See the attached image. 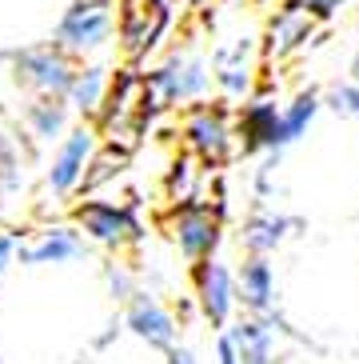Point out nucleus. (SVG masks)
I'll return each instance as SVG.
<instances>
[{
    "instance_id": "f257e3e1",
    "label": "nucleus",
    "mask_w": 359,
    "mask_h": 364,
    "mask_svg": "<svg viewBox=\"0 0 359 364\" xmlns=\"http://www.w3.org/2000/svg\"><path fill=\"white\" fill-rule=\"evenodd\" d=\"M211 73L200 56H172L160 68L144 73V117H156L160 108H176V105H196L208 97Z\"/></svg>"
},
{
    "instance_id": "f03ea898",
    "label": "nucleus",
    "mask_w": 359,
    "mask_h": 364,
    "mask_svg": "<svg viewBox=\"0 0 359 364\" xmlns=\"http://www.w3.org/2000/svg\"><path fill=\"white\" fill-rule=\"evenodd\" d=\"M160 228L168 232V240L176 245V252L188 264H196L204 257H216L223 245V213L204 200H192V196L172 204L164 213V220H160Z\"/></svg>"
},
{
    "instance_id": "7ed1b4c3",
    "label": "nucleus",
    "mask_w": 359,
    "mask_h": 364,
    "mask_svg": "<svg viewBox=\"0 0 359 364\" xmlns=\"http://www.w3.org/2000/svg\"><path fill=\"white\" fill-rule=\"evenodd\" d=\"M180 132L204 168H223L236 156V120L223 105H208V100L188 105L180 117Z\"/></svg>"
},
{
    "instance_id": "20e7f679",
    "label": "nucleus",
    "mask_w": 359,
    "mask_h": 364,
    "mask_svg": "<svg viewBox=\"0 0 359 364\" xmlns=\"http://www.w3.org/2000/svg\"><path fill=\"white\" fill-rule=\"evenodd\" d=\"M12 65V76H16V85L36 92V97H64L68 85H72L76 76V56L60 44H28V48H16L9 56Z\"/></svg>"
},
{
    "instance_id": "39448f33",
    "label": "nucleus",
    "mask_w": 359,
    "mask_h": 364,
    "mask_svg": "<svg viewBox=\"0 0 359 364\" xmlns=\"http://www.w3.org/2000/svg\"><path fill=\"white\" fill-rule=\"evenodd\" d=\"M116 33V4L112 0H72L56 24V44L80 60L100 48H108Z\"/></svg>"
},
{
    "instance_id": "423d86ee",
    "label": "nucleus",
    "mask_w": 359,
    "mask_h": 364,
    "mask_svg": "<svg viewBox=\"0 0 359 364\" xmlns=\"http://www.w3.org/2000/svg\"><path fill=\"white\" fill-rule=\"evenodd\" d=\"M72 225L84 232V240L108 248V252H124V248L144 240V225L128 204H112V200H80L72 208Z\"/></svg>"
},
{
    "instance_id": "0eeeda50",
    "label": "nucleus",
    "mask_w": 359,
    "mask_h": 364,
    "mask_svg": "<svg viewBox=\"0 0 359 364\" xmlns=\"http://www.w3.org/2000/svg\"><path fill=\"white\" fill-rule=\"evenodd\" d=\"M96 144H100V132L92 124H76L68 129L60 140H56V152H53V164L44 172V181H48V193L53 196H72L80 193V184H84V172L96 156Z\"/></svg>"
},
{
    "instance_id": "6e6552de",
    "label": "nucleus",
    "mask_w": 359,
    "mask_h": 364,
    "mask_svg": "<svg viewBox=\"0 0 359 364\" xmlns=\"http://www.w3.org/2000/svg\"><path fill=\"white\" fill-rule=\"evenodd\" d=\"M192 292H196V309L211 328H228L240 309L236 300V272L223 260L204 257L192 264Z\"/></svg>"
},
{
    "instance_id": "1a4fd4ad",
    "label": "nucleus",
    "mask_w": 359,
    "mask_h": 364,
    "mask_svg": "<svg viewBox=\"0 0 359 364\" xmlns=\"http://www.w3.org/2000/svg\"><path fill=\"white\" fill-rule=\"evenodd\" d=\"M116 28L124 41V53L132 60L148 56L168 28V0H120L116 4Z\"/></svg>"
},
{
    "instance_id": "9d476101",
    "label": "nucleus",
    "mask_w": 359,
    "mask_h": 364,
    "mask_svg": "<svg viewBox=\"0 0 359 364\" xmlns=\"http://www.w3.org/2000/svg\"><path fill=\"white\" fill-rule=\"evenodd\" d=\"M124 328L136 336L140 344H148L156 353H168L172 344L180 341V324L152 292H132L128 296V312H124Z\"/></svg>"
},
{
    "instance_id": "9b49d317",
    "label": "nucleus",
    "mask_w": 359,
    "mask_h": 364,
    "mask_svg": "<svg viewBox=\"0 0 359 364\" xmlns=\"http://www.w3.org/2000/svg\"><path fill=\"white\" fill-rule=\"evenodd\" d=\"M88 252V240L76 225H48L40 232H32V240H21L16 257L28 268H44V264H72Z\"/></svg>"
},
{
    "instance_id": "f8f14e48",
    "label": "nucleus",
    "mask_w": 359,
    "mask_h": 364,
    "mask_svg": "<svg viewBox=\"0 0 359 364\" xmlns=\"http://www.w3.org/2000/svg\"><path fill=\"white\" fill-rule=\"evenodd\" d=\"M275 129H280V108L272 97H248V105L236 117V149L243 156H264L275 152Z\"/></svg>"
},
{
    "instance_id": "ddd939ff",
    "label": "nucleus",
    "mask_w": 359,
    "mask_h": 364,
    "mask_svg": "<svg viewBox=\"0 0 359 364\" xmlns=\"http://www.w3.org/2000/svg\"><path fill=\"white\" fill-rule=\"evenodd\" d=\"M236 300L243 304V312L252 316H267L275 312V300H280V289H275V268L272 257H248L236 272Z\"/></svg>"
},
{
    "instance_id": "4468645a",
    "label": "nucleus",
    "mask_w": 359,
    "mask_h": 364,
    "mask_svg": "<svg viewBox=\"0 0 359 364\" xmlns=\"http://www.w3.org/2000/svg\"><path fill=\"white\" fill-rule=\"evenodd\" d=\"M311 33H316V16H311L307 9H299V4H292V0H284V4L275 9V16L267 21L264 53L275 56V60H284V56L299 53Z\"/></svg>"
},
{
    "instance_id": "2eb2a0df",
    "label": "nucleus",
    "mask_w": 359,
    "mask_h": 364,
    "mask_svg": "<svg viewBox=\"0 0 359 364\" xmlns=\"http://www.w3.org/2000/svg\"><path fill=\"white\" fill-rule=\"evenodd\" d=\"M292 228H299V216H284V213H252L240 225V248L248 257H275V248L284 245Z\"/></svg>"
},
{
    "instance_id": "dca6fc26",
    "label": "nucleus",
    "mask_w": 359,
    "mask_h": 364,
    "mask_svg": "<svg viewBox=\"0 0 359 364\" xmlns=\"http://www.w3.org/2000/svg\"><path fill=\"white\" fill-rule=\"evenodd\" d=\"M236 341V353H240V364H280V348H275V324L264 321V316H240V321L228 324Z\"/></svg>"
},
{
    "instance_id": "f3484780",
    "label": "nucleus",
    "mask_w": 359,
    "mask_h": 364,
    "mask_svg": "<svg viewBox=\"0 0 359 364\" xmlns=\"http://www.w3.org/2000/svg\"><path fill=\"white\" fill-rule=\"evenodd\" d=\"M252 48L248 44H232V48H220V53L211 56V85L220 88L223 97H252V88H255V76H252Z\"/></svg>"
},
{
    "instance_id": "a211bd4d",
    "label": "nucleus",
    "mask_w": 359,
    "mask_h": 364,
    "mask_svg": "<svg viewBox=\"0 0 359 364\" xmlns=\"http://www.w3.org/2000/svg\"><path fill=\"white\" fill-rule=\"evenodd\" d=\"M319 108H324V97L319 92H296V97L287 100L284 108H280V129H275V152H284V149H292L296 140H304L307 136V129L316 124V117H319Z\"/></svg>"
},
{
    "instance_id": "6ab92c4d",
    "label": "nucleus",
    "mask_w": 359,
    "mask_h": 364,
    "mask_svg": "<svg viewBox=\"0 0 359 364\" xmlns=\"http://www.w3.org/2000/svg\"><path fill=\"white\" fill-rule=\"evenodd\" d=\"M24 124H28V132L36 140L53 144V140H60L64 132L72 129V108H68L64 97H36L24 108Z\"/></svg>"
},
{
    "instance_id": "aec40b11",
    "label": "nucleus",
    "mask_w": 359,
    "mask_h": 364,
    "mask_svg": "<svg viewBox=\"0 0 359 364\" xmlns=\"http://www.w3.org/2000/svg\"><path fill=\"white\" fill-rule=\"evenodd\" d=\"M108 85H112L108 68L80 65V68H76V76H72V85H68V92H64V100H68V108L80 112V117H96V112L104 108Z\"/></svg>"
},
{
    "instance_id": "412c9836",
    "label": "nucleus",
    "mask_w": 359,
    "mask_h": 364,
    "mask_svg": "<svg viewBox=\"0 0 359 364\" xmlns=\"http://www.w3.org/2000/svg\"><path fill=\"white\" fill-rule=\"evenodd\" d=\"M324 108H331L336 117H348V120H359V85L355 80H339L324 92Z\"/></svg>"
},
{
    "instance_id": "4be33fe9",
    "label": "nucleus",
    "mask_w": 359,
    "mask_h": 364,
    "mask_svg": "<svg viewBox=\"0 0 359 364\" xmlns=\"http://www.w3.org/2000/svg\"><path fill=\"white\" fill-rule=\"evenodd\" d=\"M24 181V168H21V149H16V140L0 136V196L4 193H16Z\"/></svg>"
},
{
    "instance_id": "5701e85b",
    "label": "nucleus",
    "mask_w": 359,
    "mask_h": 364,
    "mask_svg": "<svg viewBox=\"0 0 359 364\" xmlns=\"http://www.w3.org/2000/svg\"><path fill=\"white\" fill-rule=\"evenodd\" d=\"M108 289H112V296L116 300H128L132 292H136V280H132V272H128L124 264H108Z\"/></svg>"
},
{
    "instance_id": "b1692460",
    "label": "nucleus",
    "mask_w": 359,
    "mask_h": 364,
    "mask_svg": "<svg viewBox=\"0 0 359 364\" xmlns=\"http://www.w3.org/2000/svg\"><path fill=\"white\" fill-rule=\"evenodd\" d=\"M16 248H21V232H4L0 228V277L16 264Z\"/></svg>"
},
{
    "instance_id": "393cba45",
    "label": "nucleus",
    "mask_w": 359,
    "mask_h": 364,
    "mask_svg": "<svg viewBox=\"0 0 359 364\" xmlns=\"http://www.w3.org/2000/svg\"><path fill=\"white\" fill-rule=\"evenodd\" d=\"M216 364H240V353H236V341L228 328L216 332Z\"/></svg>"
},
{
    "instance_id": "a878e982",
    "label": "nucleus",
    "mask_w": 359,
    "mask_h": 364,
    "mask_svg": "<svg viewBox=\"0 0 359 364\" xmlns=\"http://www.w3.org/2000/svg\"><path fill=\"white\" fill-rule=\"evenodd\" d=\"M168 364H200V360H196V353H192V348L172 344V348H168Z\"/></svg>"
},
{
    "instance_id": "bb28decb",
    "label": "nucleus",
    "mask_w": 359,
    "mask_h": 364,
    "mask_svg": "<svg viewBox=\"0 0 359 364\" xmlns=\"http://www.w3.org/2000/svg\"><path fill=\"white\" fill-rule=\"evenodd\" d=\"M348 76H351V80H355V85H359V53L351 56V65H348Z\"/></svg>"
},
{
    "instance_id": "cd10ccee",
    "label": "nucleus",
    "mask_w": 359,
    "mask_h": 364,
    "mask_svg": "<svg viewBox=\"0 0 359 364\" xmlns=\"http://www.w3.org/2000/svg\"><path fill=\"white\" fill-rule=\"evenodd\" d=\"M355 33H359V24H355Z\"/></svg>"
}]
</instances>
